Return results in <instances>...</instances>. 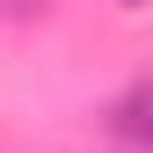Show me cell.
<instances>
[{"instance_id":"1","label":"cell","mask_w":153,"mask_h":153,"mask_svg":"<svg viewBox=\"0 0 153 153\" xmlns=\"http://www.w3.org/2000/svg\"><path fill=\"white\" fill-rule=\"evenodd\" d=\"M124 131H131V139H153V88H139L124 102Z\"/></svg>"}]
</instances>
